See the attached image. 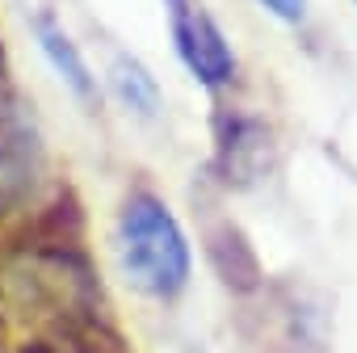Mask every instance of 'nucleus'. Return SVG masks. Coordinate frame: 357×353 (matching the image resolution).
Listing matches in <instances>:
<instances>
[{"instance_id":"obj_1","label":"nucleus","mask_w":357,"mask_h":353,"mask_svg":"<svg viewBox=\"0 0 357 353\" xmlns=\"http://www.w3.org/2000/svg\"><path fill=\"white\" fill-rule=\"evenodd\" d=\"M118 265L151 299H176L190 282V244L181 223L155 194H130L118 211Z\"/></svg>"},{"instance_id":"obj_2","label":"nucleus","mask_w":357,"mask_h":353,"mask_svg":"<svg viewBox=\"0 0 357 353\" xmlns=\"http://www.w3.org/2000/svg\"><path fill=\"white\" fill-rule=\"evenodd\" d=\"M176 55L190 68V76L206 89H227L236 80V51L219 22L206 13L202 0H164Z\"/></svg>"},{"instance_id":"obj_3","label":"nucleus","mask_w":357,"mask_h":353,"mask_svg":"<svg viewBox=\"0 0 357 353\" xmlns=\"http://www.w3.org/2000/svg\"><path fill=\"white\" fill-rule=\"evenodd\" d=\"M38 176H43V143L34 126L13 110H0V215L26 206L38 190Z\"/></svg>"},{"instance_id":"obj_4","label":"nucleus","mask_w":357,"mask_h":353,"mask_svg":"<svg viewBox=\"0 0 357 353\" xmlns=\"http://www.w3.org/2000/svg\"><path fill=\"white\" fill-rule=\"evenodd\" d=\"M269 156H273V135L265 122L257 118H223L219 122V172L227 186H252L261 181V172L269 168Z\"/></svg>"},{"instance_id":"obj_5","label":"nucleus","mask_w":357,"mask_h":353,"mask_svg":"<svg viewBox=\"0 0 357 353\" xmlns=\"http://www.w3.org/2000/svg\"><path fill=\"white\" fill-rule=\"evenodd\" d=\"M34 38H38V47H43V55H47V63L55 68V76L80 97V101H93L97 97V76L89 72V63H84V55H80V47L72 43V34L43 9L38 17H34Z\"/></svg>"},{"instance_id":"obj_6","label":"nucleus","mask_w":357,"mask_h":353,"mask_svg":"<svg viewBox=\"0 0 357 353\" xmlns=\"http://www.w3.org/2000/svg\"><path fill=\"white\" fill-rule=\"evenodd\" d=\"M211 261H215V269L223 273V282H227L231 290H252V286L261 282L257 257H252L248 240H244L231 223H223V227L211 232Z\"/></svg>"},{"instance_id":"obj_7","label":"nucleus","mask_w":357,"mask_h":353,"mask_svg":"<svg viewBox=\"0 0 357 353\" xmlns=\"http://www.w3.org/2000/svg\"><path fill=\"white\" fill-rule=\"evenodd\" d=\"M109 84H114L118 101H122L130 114H139V118H155V114H160V84H155V76H151L135 55H114V63H109Z\"/></svg>"},{"instance_id":"obj_8","label":"nucleus","mask_w":357,"mask_h":353,"mask_svg":"<svg viewBox=\"0 0 357 353\" xmlns=\"http://www.w3.org/2000/svg\"><path fill=\"white\" fill-rule=\"evenodd\" d=\"M257 5H261L265 13H273L278 22H290V26H298V22L307 17V5H311V0H257Z\"/></svg>"}]
</instances>
